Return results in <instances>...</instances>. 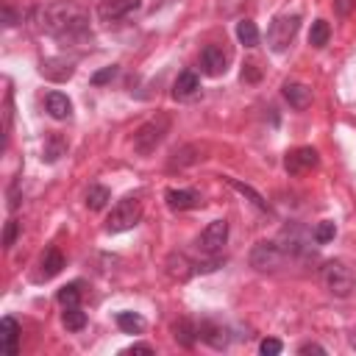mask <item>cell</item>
<instances>
[{
	"instance_id": "obj_14",
	"label": "cell",
	"mask_w": 356,
	"mask_h": 356,
	"mask_svg": "<svg viewBox=\"0 0 356 356\" xmlns=\"http://www.w3.org/2000/svg\"><path fill=\"white\" fill-rule=\"evenodd\" d=\"M167 206L172 209V211H186V209H197L200 203H203V197H200V192H195V189H167Z\"/></svg>"
},
{
	"instance_id": "obj_28",
	"label": "cell",
	"mask_w": 356,
	"mask_h": 356,
	"mask_svg": "<svg viewBox=\"0 0 356 356\" xmlns=\"http://www.w3.org/2000/svg\"><path fill=\"white\" fill-rule=\"evenodd\" d=\"M334 234H337V225H334L331 220L317 222V225H314V231H312V236H314V242H317V245H328V242L334 239Z\"/></svg>"
},
{
	"instance_id": "obj_5",
	"label": "cell",
	"mask_w": 356,
	"mask_h": 356,
	"mask_svg": "<svg viewBox=\"0 0 356 356\" xmlns=\"http://www.w3.org/2000/svg\"><path fill=\"white\" fill-rule=\"evenodd\" d=\"M139 220H142V203H139V197H122L111 209V214L106 217V231L108 234H120V231L134 228Z\"/></svg>"
},
{
	"instance_id": "obj_16",
	"label": "cell",
	"mask_w": 356,
	"mask_h": 356,
	"mask_svg": "<svg viewBox=\"0 0 356 356\" xmlns=\"http://www.w3.org/2000/svg\"><path fill=\"white\" fill-rule=\"evenodd\" d=\"M197 337H200L206 345L217 348V350L228 345V331H225L222 325L211 323V320H203V323H197Z\"/></svg>"
},
{
	"instance_id": "obj_9",
	"label": "cell",
	"mask_w": 356,
	"mask_h": 356,
	"mask_svg": "<svg viewBox=\"0 0 356 356\" xmlns=\"http://www.w3.org/2000/svg\"><path fill=\"white\" fill-rule=\"evenodd\" d=\"M139 6H142V0H103L97 6V17L103 22H120L128 14H134Z\"/></svg>"
},
{
	"instance_id": "obj_1",
	"label": "cell",
	"mask_w": 356,
	"mask_h": 356,
	"mask_svg": "<svg viewBox=\"0 0 356 356\" xmlns=\"http://www.w3.org/2000/svg\"><path fill=\"white\" fill-rule=\"evenodd\" d=\"M28 19H31L33 31L47 33L58 42H78V39L89 36V11L70 0L36 6V8H31Z\"/></svg>"
},
{
	"instance_id": "obj_33",
	"label": "cell",
	"mask_w": 356,
	"mask_h": 356,
	"mask_svg": "<svg viewBox=\"0 0 356 356\" xmlns=\"http://www.w3.org/2000/svg\"><path fill=\"white\" fill-rule=\"evenodd\" d=\"M114 75H117V67H114V64H111V67H103L100 72H95V75H92V83H95V86H100V83L111 81Z\"/></svg>"
},
{
	"instance_id": "obj_30",
	"label": "cell",
	"mask_w": 356,
	"mask_h": 356,
	"mask_svg": "<svg viewBox=\"0 0 356 356\" xmlns=\"http://www.w3.org/2000/svg\"><path fill=\"white\" fill-rule=\"evenodd\" d=\"M192 150H197V145H186V147L175 150V153H172V159H170V167H186V164H192V161L203 159V156H189Z\"/></svg>"
},
{
	"instance_id": "obj_11",
	"label": "cell",
	"mask_w": 356,
	"mask_h": 356,
	"mask_svg": "<svg viewBox=\"0 0 356 356\" xmlns=\"http://www.w3.org/2000/svg\"><path fill=\"white\" fill-rule=\"evenodd\" d=\"M0 350L6 356H17V350H19V323L11 314H6L0 320Z\"/></svg>"
},
{
	"instance_id": "obj_36",
	"label": "cell",
	"mask_w": 356,
	"mask_h": 356,
	"mask_svg": "<svg viewBox=\"0 0 356 356\" xmlns=\"http://www.w3.org/2000/svg\"><path fill=\"white\" fill-rule=\"evenodd\" d=\"M353 8H356V0H334V11H337L339 17H350Z\"/></svg>"
},
{
	"instance_id": "obj_31",
	"label": "cell",
	"mask_w": 356,
	"mask_h": 356,
	"mask_svg": "<svg viewBox=\"0 0 356 356\" xmlns=\"http://www.w3.org/2000/svg\"><path fill=\"white\" fill-rule=\"evenodd\" d=\"M259 350H261L264 356H278V353L284 350V345H281V339H273V337H267V339H261Z\"/></svg>"
},
{
	"instance_id": "obj_27",
	"label": "cell",
	"mask_w": 356,
	"mask_h": 356,
	"mask_svg": "<svg viewBox=\"0 0 356 356\" xmlns=\"http://www.w3.org/2000/svg\"><path fill=\"white\" fill-rule=\"evenodd\" d=\"M56 298H58L61 306H81V281H72V284L61 286Z\"/></svg>"
},
{
	"instance_id": "obj_21",
	"label": "cell",
	"mask_w": 356,
	"mask_h": 356,
	"mask_svg": "<svg viewBox=\"0 0 356 356\" xmlns=\"http://www.w3.org/2000/svg\"><path fill=\"white\" fill-rule=\"evenodd\" d=\"M236 39L245 44V47H256L259 44V28L253 19H239L236 22Z\"/></svg>"
},
{
	"instance_id": "obj_29",
	"label": "cell",
	"mask_w": 356,
	"mask_h": 356,
	"mask_svg": "<svg viewBox=\"0 0 356 356\" xmlns=\"http://www.w3.org/2000/svg\"><path fill=\"white\" fill-rule=\"evenodd\" d=\"M64 150H67V142H64L58 134H53V136L47 139V145H44V156H42V159H44V161H56Z\"/></svg>"
},
{
	"instance_id": "obj_39",
	"label": "cell",
	"mask_w": 356,
	"mask_h": 356,
	"mask_svg": "<svg viewBox=\"0 0 356 356\" xmlns=\"http://www.w3.org/2000/svg\"><path fill=\"white\" fill-rule=\"evenodd\" d=\"M348 339H350V345H353V348H356V328H353V331H350V337H348Z\"/></svg>"
},
{
	"instance_id": "obj_18",
	"label": "cell",
	"mask_w": 356,
	"mask_h": 356,
	"mask_svg": "<svg viewBox=\"0 0 356 356\" xmlns=\"http://www.w3.org/2000/svg\"><path fill=\"white\" fill-rule=\"evenodd\" d=\"M167 273H170L172 278H178V281H186L189 275L197 273V264L189 261L184 253H170V259H167Z\"/></svg>"
},
{
	"instance_id": "obj_32",
	"label": "cell",
	"mask_w": 356,
	"mask_h": 356,
	"mask_svg": "<svg viewBox=\"0 0 356 356\" xmlns=\"http://www.w3.org/2000/svg\"><path fill=\"white\" fill-rule=\"evenodd\" d=\"M17 234H19V222H17V220H8V222H6V231H3V245L11 248V245L17 242Z\"/></svg>"
},
{
	"instance_id": "obj_25",
	"label": "cell",
	"mask_w": 356,
	"mask_h": 356,
	"mask_svg": "<svg viewBox=\"0 0 356 356\" xmlns=\"http://www.w3.org/2000/svg\"><path fill=\"white\" fill-rule=\"evenodd\" d=\"M108 200H111V192H108L103 184H92V186H89V192H86V206H89L92 211H100Z\"/></svg>"
},
{
	"instance_id": "obj_8",
	"label": "cell",
	"mask_w": 356,
	"mask_h": 356,
	"mask_svg": "<svg viewBox=\"0 0 356 356\" xmlns=\"http://www.w3.org/2000/svg\"><path fill=\"white\" fill-rule=\"evenodd\" d=\"M317 161H320V156H317V150H314V147H295V150H289V153H286L284 167H286V172H289V175H300V172H306V170L317 167Z\"/></svg>"
},
{
	"instance_id": "obj_12",
	"label": "cell",
	"mask_w": 356,
	"mask_h": 356,
	"mask_svg": "<svg viewBox=\"0 0 356 356\" xmlns=\"http://www.w3.org/2000/svg\"><path fill=\"white\" fill-rule=\"evenodd\" d=\"M39 72H42L44 78H50V81H67V78H72V72H75V61H70V58H64V56H53V58H44V61H42Z\"/></svg>"
},
{
	"instance_id": "obj_35",
	"label": "cell",
	"mask_w": 356,
	"mask_h": 356,
	"mask_svg": "<svg viewBox=\"0 0 356 356\" xmlns=\"http://www.w3.org/2000/svg\"><path fill=\"white\" fill-rule=\"evenodd\" d=\"M261 78V72H259V67L253 64V61H248L245 67H242V81H248V83H256Z\"/></svg>"
},
{
	"instance_id": "obj_24",
	"label": "cell",
	"mask_w": 356,
	"mask_h": 356,
	"mask_svg": "<svg viewBox=\"0 0 356 356\" xmlns=\"http://www.w3.org/2000/svg\"><path fill=\"white\" fill-rule=\"evenodd\" d=\"M225 181H228V184H231L236 192H242V195H245V197H248V200H250L256 209H261V211H270V203H267V200H264V197H261V195H259L253 186H248V184H242V181H236V178H225Z\"/></svg>"
},
{
	"instance_id": "obj_19",
	"label": "cell",
	"mask_w": 356,
	"mask_h": 356,
	"mask_svg": "<svg viewBox=\"0 0 356 356\" xmlns=\"http://www.w3.org/2000/svg\"><path fill=\"white\" fill-rule=\"evenodd\" d=\"M284 97L292 108H306L312 103V89L306 83H284Z\"/></svg>"
},
{
	"instance_id": "obj_2",
	"label": "cell",
	"mask_w": 356,
	"mask_h": 356,
	"mask_svg": "<svg viewBox=\"0 0 356 356\" xmlns=\"http://www.w3.org/2000/svg\"><path fill=\"white\" fill-rule=\"evenodd\" d=\"M170 125H172V120H170L167 111H159L156 117H150L147 122H142L134 131V150L139 156H150L161 145V139L170 134Z\"/></svg>"
},
{
	"instance_id": "obj_38",
	"label": "cell",
	"mask_w": 356,
	"mask_h": 356,
	"mask_svg": "<svg viewBox=\"0 0 356 356\" xmlns=\"http://www.w3.org/2000/svg\"><path fill=\"white\" fill-rule=\"evenodd\" d=\"M122 353H153V348H150V345H131V348H125Z\"/></svg>"
},
{
	"instance_id": "obj_37",
	"label": "cell",
	"mask_w": 356,
	"mask_h": 356,
	"mask_svg": "<svg viewBox=\"0 0 356 356\" xmlns=\"http://www.w3.org/2000/svg\"><path fill=\"white\" fill-rule=\"evenodd\" d=\"M298 353H325V348L323 345H317V342H306V345H300V350Z\"/></svg>"
},
{
	"instance_id": "obj_6",
	"label": "cell",
	"mask_w": 356,
	"mask_h": 356,
	"mask_svg": "<svg viewBox=\"0 0 356 356\" xmlns=\"http://www.w3.org/2000/svg\"><path fill=\"white\" fill-rule=\"evenodd\" d=\"M298 25H300V17H298V14L275 17L273 25L267 28V44H270V50H273V53H284V50L289 47V42L295 39Z\"/></svg>"
},
{
	"instance_id": "obj_15",
	"label": "cell",
	"mask_w": 356,
	"mask_h": 356,
	"mask_svg": "<svg viewBox=\"0 0 356 356\" xmlns=\"http://www.w3.org/2000/svg\"><path fill=\"white\" fill-rule=\"evenodd\" d=\"M61 267H64V253L58 250V248H44V253H42V259H39V278H53V275H58L61 273Z\"/></svg>"
},
{
	"instance_id": "obj_4",
	"label": "cell",
	"mask_w": 356,
	"mask_h": 356,
	"mask_svg": "<svg viewBox=\"0 0 356 356\" xmlns=\"http://www.w3.org/2000/svg\"><path fill=\"white\" fill-rule=\"evenodd\" d=\"M289 250L281 248L278 242H256L250 250V267L259 273H275L286 264Z\"/></svg>"
},
{
	"instance_id": "obj_13",
	"label": "cell",
	"mask_w": 356,
	"mask_h": 356,
	"mask_svg": "<svg viewBox=\"0 0 356 356\" xmlns=\"http://www.w3.org/2000/svg\"><path fill=\"white\" fill-rule=\"evenodd\" d=\"M197 95H200V78H197V72L184 70L175 78V83H172V97L175 100H195Z\"/></svg>"
},
{
	"instance_id": "obj_7",
	"label": "cell",
	"mask_w": 356,
	"mask_h": 356,
	"mask_svg": "<svg viewBox=\"0 0 356 356\" xmlns=\"http://www.w3.org/2000/svg\"><path fill=\"white\" fill-rule=\"evenodd\" d=\"M225 239H228V222H225V220H214V222H209V225L200 231V236L195 239V248H197L203 256H220Z\"/></svg>"
},
{
	"instance_id": "obj_26",
	"label": "cell",
	"mask_w": 356,
	"mask_h": 356,
	"mask_svg": "<svg viewBox=\"0 0 356 356\" xmlns=\"http://www.w3.org/2000/svg\"><path fill=\"white\" fill-rule=\"evenodd\" d=\"M328 36H331V28H328L325 19L312 22V31H309V44L312 47H325L328 44Z\"/></svg>"
},
{
	"instance_id": "obj_17",
	"label": "cell",
	"mask_w": 356,
	"mask_h": 356,
	"mask_svg": "<svg viewBox=\"0 0 356 356\" xmlns=\"http://www.w3.org/2000/svg\"><path fill=\"white\" fill-rule=\"evenodd\" d=\"M44 108H47V114L53 120H70L72 117V103L61 92H47L44 95Z\"/></svg>"
},
{
	"instance_id": "obj_34",
	"label": "cell",
	"mask_w": 356,
	"mask_h": 356,
	"mask_svg": "<svg viewBox=\"0 0 356 356\" xmlns=\"http://www.w3.org/2000/svg\"><path fill=\"white\" fill-rule=\"evenodd\" d=\"M3 22H6V28H14L17 22H22V14H17V11L6 3V6H3Z\"/></svg>"
},
{
	"instance_id": "obj_23",
	"label": "cell",
	"mask_w": 356,
	"mask_h": 356,
	"mask_svg": "<svg viewBox=\"0 0 356 356\" xmlns=\"http://www.w3.org/2000/svg\"><path fill=\"white\" fill-rule=\"evenodd\" d=\"M117 325L125 334H139L145 331V317H139L136 312H117Z\"/></svg>"
},
{
	"instance_id": "obj_20",
	"label": "cell",
	"mask_w": 356,
	"mask_h": 356,
	"mask_svg": "<svg viewBox=\"0 0 356 356\" xmlns=\"http://www.w3.org/2000/svg\"><path fill=\"white\" fill-rule=\"evenodd\" d=\"M172 337H175V342H178V345L192 348V345L200 339V337H197V323H192V320L181 317V320L172 325Z\"/></svg>"
},
{
	"instance_id": "obj_22",
	"label": "cell",
	"mask_w": 356,
	"mask_h": 356,
	"mask_svg": "<svg viewBox=\"0 0 356 356\" xmlns=\"http://www.w3.org/2000/svg\"><path fill=\"white\" fill-rule=\"evenodd\" d=\"M61 323L67 325V331H81V328L86 325V312H83L81 306H64Z\"/></svg>"
},
{
	"instance_id": "obj_10",
	"label": "cell",
	"mask_w": 356,
	"mask_h": 356,
	"mask_svg": "<svg viewBox=\"0 0 356 356\" xmlns=\"http://www.w3.org/2000/svg\"><path fill=\"white\" fill-rule=\"evenodd\" d=\"M225 64H228V56H225L222 47H217V44H206V47H203V53H200V67H203L206 75H211V78L222 75V72H225Z\"/></svg>"
},
{
	"instance_id": "obj_3",
	"label": "cell",
	"mask_w": 356,
	"mask_h": 356,
	"mask_svg": "<svg viewBox=\"0 0 356 356\" xmlns=\"http://www.w3.org/2000/svg\"><path fill=\"white\" fill-rule=\"evenodd\" d=\"M320 275H323V284L328 286V292L337 295V298H348V295L353 292V286H356V273H353V267H350L348 261H342V259L325 261Z\"/></svg>"
}]
</instances>
